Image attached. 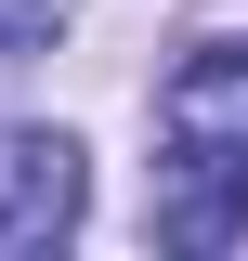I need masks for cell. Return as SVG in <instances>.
Returning <instances> with one entry per match:
<instances>
[{"mask_svg": "<svg viewBox=\"0 0 248 261\" xmlns=\"http://www.w3.org/2000/svg\"><path fill=\"white\" fill-rule=\"evenodd\" d=\"M157 235H183V248H235V235H248V170L170 157V196H157Z\"/></svg>", "mask_w": 248, "mask_h": 261, "instance_id": "obj_3", "label": "cell"}, {"mask_svg": "<svg viewBox=\"0 0 248 261\" xmlns=\"http://www.w3.org/2000/svg\"><path fill=\"white\" fill-rule=\"evenodd\" d=\"M65 39V0H0V53H53Z\"/></svg>", "mask_w": 248, "mask_h": 261, "instance_id": "obj_4", "label": "cell"}, {"mask_svg": "<svg viewBox=\"0 0 248 261\" xmlns=\"http://www.w3.org/2000/svg\"><path fill=\"white\" fill-rule=\"evenodd\" d=\"M79 209H92V157H79V130H13V118H0V261L65 248Z\"/></svg>", "mask_w": 248, "mask_h": 261, "instance_id": "obj_1", "label": "cell"}, {"mask_svg": "<svg viewBox=\"0 0 248 261\" xmlns=\"http://www.w3.org/2000/svg\"><path fill=\"white\" fill-rule=\"evenodd\" d=\"M157 130H170V157L248 170V39H196L157 92Z\"/></svg>", "mask_w": 248, "mask_h": 261, "instance_id": "obj_2", "label": "cell"}]
</instances>
